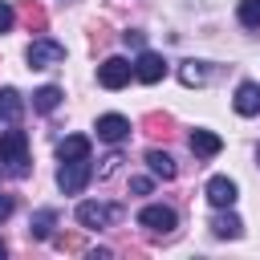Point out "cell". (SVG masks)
Wrapping results in <instances>:
<instances>
[{"mask_svg": "<svg viewBox=\"0 0 260 260\" xmlns=\"http://www.w3.org/2000/svg\"><path fill=\"white\" fill-rule=\"evenodd\" d=\"M0 171H8L12 179H24L32 167H28V134L8 126L0 134Z\"/></svg>", "mask_w": 260, "mask_h": 260, "instance_id": "1", "label": "cell"}, {"mask_svg": "<svg viewBox=\"0 0 260 260\" xmlns=\"http://www.w3.org/2000/svg\"><path fill=\"white\" fill-rule=\"evenodd\" d=\"M89 175H93V162H89V158H69V162H61V171H57V187H61L65 195H81L85 183H89Z\"/></svg>", "mask_w": 260, "mask_h": 260, "instance_id": "2", "label": "cell"}, {"mask_svg": "<svg viewBox=\"0 0 260 260\" xmlns=\"http://www.w3.org/2000/svg\"><path fill=\"white\" fill-rule=\"evenodd\" d=\"M28 65L32 69H53V65H61L65 61V45L61 41H53V37H37L32 45H28Z\"/></svg>", "mask_w": 260, "mask_h": 260, "instance_id": "3", "label": "cell"}, {"mask_svg": "<svg viewBox=\"0 0 260 260\" xmlns=\"http://www.w3.org/2000/svg\"><path fill=\"white\" fill-rule=\"evenodd\" d=\"M130 77H134V65H130L126 57H106V61L98 65V81H102L106 89H122Z\"/></svg>", "mask_w": 260, "mask_h": 260, "instance_id": "4", "label": "cell"}, {"mask_svg": "<svg viewBox=\"0 0 260 260\" xmlns=\"http://www.w3.org/2000/svg\"><path fill=\"white\" fill-rule=\"evenodd\" d=\"M118 215H122V207H114V203H81L77 207L81 228H110V223H118Z\"/></svg>", "mask_w": 260, "mask_h": 260, "instance_id": "5", "label": "cell"}, {"mask_svg": "<svg viewBox=\"0 0 260 260\" xmlns=\"http://www.w3.org/2000/svg\"><path fill=\"white\" fill-rule=\"evenodd\" d=\"M134 77H138L142 85H154V81H162V77H167V61H162L158 53L142 49V53H138V61H134Z\"/></svg>", "mask_w": 260, "mask_h": 260, "instance_id": "6", "label": "cell"}, {"mask_svg": "<svg viewBox=\"0 0 260 260\" xmlns=\"http://www.w3.org/2000/svg\"><path fill=\"white\" fill-rule=\"evenodd\" d=\"M93 130H98V138H102V142L118 146V142H126V138H130V118H122V114H102Z\"/></svg>", "mask_w": 260, "mask_h": 260, "instance_id": "7", "label": "cell"}, {"mask_svg": "<svg viewBox=\"0 0 260 260\" xmlns=\"http://www.w3.org/2000/svg\"><path fill=\"white\" fill-rule=\"evenodd\" d=\"M138 223H142V228H150V232H175L179 215H175V207L150 203V207H142V211H138Z\"/></svg>", "mask_w": 260, "mask_h": 260, "instance_id": "8", "label": "cell"}, {"mask_svg": "<svg viewBox=\"0 0 260 260\" xmlns=\"http://www.w3.org/2000/svg\"><path fill=\"white\" fill-rule=\"evenodd\" d=\"M232 106H236V114L256 118V114H260V81H240V85H236Z\"/></svg>", "mask_w": 260, "mask_h": 260, "instance_id": "9", "label": "cell"}, {"mask_svg": "<svg viewBox=\"0 0 260 260\" xmlns=\"http://www.w3.org/2000/svg\"><path fill=\"white\" fill-rule=\"evenodd\" d=\"M236 199H240V187H236L228 175H215V179L207 183V203H211V207H232Z\"/></svg>", "mask_w": 260, "mask_h": 260, "instance_id": "10", "label": "cell"}, {"mask_svg": "<svg viewBox=\"0 0 260 260\" xmlns=\"http://www.w3.org/2000/svg\"><path fill=\"white\" fill-rule=\"evenodd\" d=\"M20 118H24V98L12 85H4L0 89V122L4 126H20Z\"/></svg>", "mask_w": 260, "mask_h": 260, "instance_id": "11", "label": "cell"}, {"mask_svg": "<svg viewBox=\"0 0 260 260\" xmlns=\"http://www.w3.org/2000/svg\"><path fill=\"white\" fill-rule=\"evenodd\" d=\"M191 150H195L199 158H215V154L223 150V138L211 134V130H191Z\"/></svg>", "mask_w": 260, "mask_h": 260, "instance_id": "12", "label": "cell"}, {"mask_svg": "<svg viewBox=\"0 0 260 260\" xmlns=\"http://www.w3.org/2000/svg\"><path fill=\"white\" fill-rule=\"evenodd\" d=\"M57 158H61V162H69V158H89V138H85V134L61 138V142H57Z\"/></svg>", "mask_w": 260, "mask_h": 260, "instance_id": "13", "label": "cell"}, {"mask_svg": "<svg viewBox=\"0 0 260 260\" xmlns=\"http://www.w3.org/2000/svg\"><path fill=\"white\" fill-rule=\"evenodd\" d=\"M53 223H57V211H53V207H41V211L28 219V236H32V240H49V236H53Z\"/></svg>", "mask_w": 260, "mask_h": 260, "instance_id": "14", "label": "cell"}, {"mask_svg": "<svg viewBox=\"0 0 260 260\" xmlns=\"http://www.w3.org/2000/svg\"><path fill=\"white\" fill-rule=\"evenodd\" d=\"M146 167H150L158 179H175V175H179V167H175V158H171L167 150H146Z\"/></svg>", "mask_w": 260, "mask_h": 260, "instance_id": "15", "label": "cell"}, {"mask_svg": "<svg viewBox=\"0 0 260 260\" xmlns=\"http://www.w3.org/2000/svg\"><path fill=\"white\" fill-rule=\"evenodd\" d=\"M211 232H215L219 240H240V232H244V223H240V215H232V211H223V215H215V219H211Z\"/></svg>", "mask_w": 260, "mask_h": 260, "instance_id": "16", "label": "cell"}, {"mask_svg": "<svg viewBox=\"0 0 260 260\" xmlns=\"http://www.w3.org/2000/svg\"><path fill=\"white\" fill-rule=\"evenodd\" d=\"M57 106H61V89H57V85H41V89L32 93V110H37V114H53Z\"/></svg>", "mask_w": 260, "mask_h": 260, "instance_id": "17", "label": "cell"}, {"mask_svg": "<svg viewBox=\"0 0 260 260\" xmlns=\"http://www.w3.org/2000/svg\"><path fill=\"white\" fill-rule=\"evenodd\" d=\"M179 81L183 85H203L207 81V65L203 61H183L179 65Z\"/></svg>", "mask_w": 260, "mask_h": 260, "instance_id": "18", "label": "cell"}, {"mask_svg": "<svg viewBox=\"0 0 260 260\" xmlns=\"http://www.w3.org/2000/svg\"><path fill=\"white\" fill-rule=\"evenodd\" d=\"M240 24L244 28H260V0H240Z\"/></svg>", "mask_w": 260, "mask_h": 260, "instance_id": "19", "label": "cell"}, {"mask_svg": "<svg viewBox=\"0 0 260 260\" xmlns=\"http://www.w3.org/2000/svg\"><path fill=\"white\" fill-rule=\"evenodd\" d=\"M24 20H28V24H32V28H37V32H45V8H37V4H32V0H28V4H24Z\"/></svg>", "mask_w": 260, "mask_h": 260, "instance_id": "20", "label": "cell"}, {"mask_svg": "<svg viewBox=\"0 0 260 260\" xmlns=\"http://www.w3.org/2000/svg\"><path fill=\"white\" fill-rule=\"evenodd\" d=\"M12 24H16V8H12V4H4V0H0V32H8V28H12Z\"/></svg>", "mask_w": 260, "mask_h": 260, "instance_id": "21", "label": "cell"}, {"mask_svg": "<svg viewBox=\"0 0 260 260\" xmlns=\"http://www.w3.org/2000/svg\"><path fill=\"white\" fill-rule=\"evenodd\" d=\"M118 162H122V154H110V158H106V162H102V171H98V175H102V179H106V175H110V171H118Z\"/></svg>", "mask_w": 260, "mask_h": 260, "instance_id": "22", "label": "cell"}, {"mask_svg": "<svg viewBox=\"0 0 260 260\" xmlns=\"http://www.w3.org/2000/svg\"><path fill=\"white\" fill-rule=\"evenodd\" d=\"M12 207H16V203H12V195H0V223L12 215Z\"/></svg>", "mask_w": 260, "mask_h": 260, "instance_id": "23", "label": "cell"}, {"mask_svg": "<svg viewBox=\"0 0 260 260\" xmlns=\"http://www.w3.org/2000/svg\"><path fill=\"white\" fill-rule=\"evenodd\" d=\"M122 41H126V45H134V49H142V32H138V28H130V32H122Z\"/></svg>", "mask_w": 260, "mask_h": 260, "instance_id": "24", "label": "cell"}, {"mask_svg": "<svg viewBox=\"0 0 260 260\" xmlns=\"http://www.w3.org/2000/svg\"><path fill=\"white\" fill-rule=\"evenodd\" d=\"M130 191H134V195H146V191H150V179H130Z\"/></svg>", "mask_w": 260, "mask_h": 260, "instance_id": "25", "label": "cell"}, {"mask_svg": "<svg viewBox=\"0 0 260 260\" xmlns=\"http://www.w3.org/2000/svg\"><path fill=\"white\" fill-rule=\"evenodd\" d=\"M0 256H8V244H4V240H0Z\"/></svg>", "mask_w": 260, "mask_h": 260, "instance_id": "26", "label": "cell"}]
</instances>
